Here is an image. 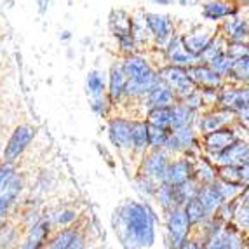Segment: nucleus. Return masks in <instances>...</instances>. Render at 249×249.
I'll return each instance as SVG.
<instances>
[{
    "label": "nucleus",
    "instance_id": "27",
    "mask_svg": "<svg viewBox=\"0 0 249 249\" xmlns=\"http://www.w3.org/2000/svg\"><path fill=\"white\" fill-rule=\"evenodd\" d=\"M197 199L200 200V204H202L204 209L208 211L209 216H214L218 208L221 206V202H223V199H221V196L218 194V190H216V187L213 183H209V185H200L199 192H197Z\"/></svg>",
    "mask_w": 249,
    "mask_h": 249
},
{
    "label": "nucleus",
    "instance_id": "38",
    "mask_svg": "<svg viewBox=\"0 0 249 249\" xmlns=\"http://www.w3.org/2000/svg\"><path fill=\"white\" fill-rule=\"evenodd\" d=\"M79 218V213L73 211V209H61V211H56L53 216L49 218L51 221V227L53 230L56 229H63V227H70L77 221Z\"/></svg>",
    "mask_w": 249,
    "mask_h": 249
},
{
    "label": "nucleus",
    "instance_id": "42",
    "mask_svg": "<svg viewBox=\"0 0 249 249\" xmlns=\"http://www.w3.org/2000/svg\"><path fill=\"white\" fill-rule=\"evenodd\" d=\"M230 63H232V59L227 56V54H220L218 58H214L211 63H209V67L213 68L214 71H218V73L221 75V77H227V73H229V68H230Z\"/></svg>",
    "mask_w": 249,
    "mask_h": 249
},
{
    "label": "nucleus",
    "instance_id": "39",
    "mask_svg": "<svg viewBox=\"0 0 249 249\" xmlns=\"http://www.w3.org/2000/svg\"><path fill=\"white\" fill-rule=\"evenodd\" d=\"M91 108L96 115L108 117V113L112 112L113 107H112V103H110V100L107 98V94H101V96H94V98H91Z\"/></svg>",
    "mask_w": 249,
    "mask_h": 249
},
{
    "label": "nucleus",
    "instance_id": "26",
    "mask_svg": "<svg viewBox=\"0 0 249 249\" xmlns=\"http://www.w3.org/2000/svg\"><path fill=\"white\" fill-rule=\"evenodd\" d=\"M131 35H133V38L136 40L138 47L150 46V44L154 46L143 11H140V13H136V14H131Z\"/></svg>",
    "mask_w": 249,
    "mask_h": 249
},
{
    "label": "nucleus",
    "instance_id": "14",
    "mask_svg": "<svg viewBox=\"0 0 249 249\" xmlns=\"http://www.w3.org/2000/svg\"><path fill=\"white\" fill-rule=\"evenodd\" d=\"M208 157V155H206ZM209 160L218 166H227V164H249V146H248V140H235L232 142L225 150H221L220 154L208 157Z\"/></svg>",
    "mask_w": 249,
    "mask_h": 249
},
{
    "label": "nucleus",
    "instance_id": "15",
    "mask_svg": "<svg viewBox=\"0 0 249 249\" xmlns=\"http://www.w3.org/2000/svg\"><path fill=\"white\" fill-rule=\"evenodd\" d=\"M47 248H61V249H75L86 246V237L80 232V229H75L73 225L63 227L51 232L49 239L46 242Z\"/></svg>",
    "mask_w": 249,
    "mask_h": 249
},
{
    "label": "nucleus",
    "instance_id": "45",
    "mask_svg": "<svg viewBox=\"0 0 249 249\" xmlns=\"http://www.w3.org/2000/svg\"><path fill=\"white\" fill-rule=\"evenodd\" d=\"M175 2H178L181 7H194V5L199 4L200 0H175Z\"/></svg>",
    "mask_w": 249,
    "mask_h": 249
},
{
    "label": "nucleus",
    "instance_id": "33",
    "mask_svg": "<svg viewBox=\"0 0 249 249\" xmlns=\"http://www.w3.org/2000/svg\"><path fill=\"white\" fill-rule=\"evenodd\" d=\"M145 117L148 124L171 129V107H152L146 110Z\"/></svg>",
    "mask_w": 249,
    "mask_h": 249
},
{
    "label": "nucleus",
    "instance_id": "19",
    "mask_svg": "<svg viewBox=\"0 0 249 249\" xmlns=\"http://www.w3.org/2000/svg\"><path fill=\"white\" fill-rule=\"evenodd\" d=\"M218 30L229 42H248V19L246 16H239V13L225 18Z\"/></svg>",
    "mask_w": 249,
    "mask_h": 249
},
{
    "label": "nucleus",
    "instance_id": "34",
    "mask_svg": "<svg viewBox=\"0 0 249 249\" xmlns=\"http://www.w3.org/2000/svg\"><path fill=\"white\" fill-rule=\"evenodd\" d=\"M199 187L200 185L194 178H188V179H185V181L175 185L176 199H178L179 206H183V204H187L190 199H194V197L197 196V192H199Z\"/></svg>",
    "mask_w": 249,
    "mask_h": 249
},
{
    "label": "nucleus",
    "instance_id": "31",
    "mask_svg": "<svg viewBox=\"0 0 249 249\" xmlns=\"http://www.w3.org/2000/svg\"><path fill=\"white\" fill-rule=\"evenodd\" d=\"M197 112L190 110L187 105H183L181 101H176L171 107V129L183 127V125H194Z\"/></svg>",
    "mask_w": 249,
    "mask_h": 249
},
{
    "label": "nucleus",
    "instance_id": "24",
    "mask_svg": "<svg viewBox=\"0 0 249 249\" xmlns=\"http://www.w3.org/2000/svg\"><path fill=\"white\" fill-rule=\"evenodd\" d=\"M192 178L196 179L199 185H209L218 178V167L209 160L204 154L194 160V175Z\"/></svg>",
    "mask_w": 249,
    "mask_h": 249
},
{
    "label": "nucleus",
    "instance_id": "10",
    "mask_svg": "<svg viewBox=\"0 0 249 249\" xmlns=\"http://www.w3.org/2000/svg\"><path fill=\"white\" fill-rule=\"evenodd\" d=\"M34 138L35 127H32L28 124L18 125L13 131V134H11V138L7 140V143H5L4 154H2V159H4L5 164H14L26 152L30 143L34 142Z\"/></svg>",
    "mask_w": 249,
    "mask_h": 249
},
{
    "label": "nucleus",
    "instance_id": "8",
    "mask_svg": "<svg viewBox=\"0 0 249 249\" xmlns=\"http://www.w3.org/2000/svg\"><path fill=\"white\" fill-rule=\"evenodd\" d=\"M133 121L125 117H112L108 121V138L110 143L117 148L122 157H129L133 154Z\"/></svg>",
    "mask_w": 249,
    "mask_h": 249
},
{
    "label": "nucleus",
    "instance_id": "21",
    "mask_svg": "<svg viewBox=\"0 0 249 249\" xmlns=\"http://www.w3.org/2000/svg\"><path fill=\"white\" fill-rule=\"evenodd\" d=\"M51 232H53V227H51L49 218H42V220H38L37 223L32 225V227L26 230V237L21 246H23V248H30V249L42 248V246H46Z\"/></svg>",
    "mask_w": 249,
    "mask_h": 249
},
{
    "label": "nucleus",
    "instance_id": "18",
    "mask_svg": "<svg viewBox=\"0 0 249 249\" xmlns=\"http://www.w3.org/2000/svg\"><path fill=\"white\" fill-rule=\"evenodd\" d=\"M192 175H194V160L188 159L187 155H175L167 164L164 181L169 185H178V183L192 178Z\"/></svg>",
    "mask_w": 249,
    "mask_h": 249
},
{
    "label": "nucleus",
    "instance_id": "16",
    "mask_svg": "<svg viewBox=\"0 0 249 249\" xmlns=\"http://www.w3.org/2000/svg\"><path fill=\"white\" fill-rule=\"evenodd\" d=\"M187 73L192 79V82L196 84L199 89H204V88L220 89L225 84L223 77H221L218 71L213 70L209 65H206V63H196V65H190V67H187Z\"/></svg>",
    "mask_w": 249,
    "mask_h": 249
},
{
    "label": "nucleus",
    "instance_id": "47",
    "mask_svg": "<svg viewBox=\"0 0 249 249\" xmlns=\"http://www.w3.org/2000/svg\"><path fill=\"white\" fill-rule=\"evenodd\" d=\"M233 2H235V4L239 5V7H246V5H248L249 0H233Z\"/></svg>",
    "mask_w": 249,
    "mask_h": 249
},
{
    "label": "nucleus",
    "instance_id": "36",
    "mask_svg": "<svg viewBox=\"0 0 249 249\" xmlns=\"http://www.w3.org/2000/svg\"><path fill=\"white\" fill-rule=\"evenodd\" d=\"M213 185L216 187V190H218V194L221 196L223 202H227V200L237 199V197L241 196V192L244 190L246 187H248V185H235V183L221 181L220 178H216L214 181H213Z\"/></svg>",
    "mask_w": 249,
    "mask_h": 249
},
{
    "label": "nucleus",
    "instance_id": "40",
    "mask_svg": "<svg viewBox=\"0 0 249 249\" xmlns=\"http://www.w3.org/2000/svg\"><path fill=\"white\" fill-rule=\"evenodd\" d=\"M183 105H187L190 110H194V112H202L204 110V101H202V94H200V89H194L192 92H188L185 98H181Z\"/></svg>",
    "mask_w": 249,
    "mask_h": 249
},
{
    "label": "nucleus",
    "instance_id": "11",
    "mask_svg": "<svg viewBox=\"0 0 249 249\" xmlns=\"http://www.w3.org/2000/svg\"><path fill=\"white\" fill-rule=\"evenodd\" d=\"M216 34H218V26H216L214 23H211V25L202 23V25H196L192 30L185 32V34L179 32V37H181L183 47L190 54H194V56L199 58V54L202 53V49L208 46Z\"/></svg>",
    "mask_w": 249,
    "mask_h": 249
},
{
    "label": "nucleus",
    "instance_id": "30",
    "mask_svg": "<svg viewBox=\"0 0 249 249\" xmlns=\"http://www.w3.org/2000/svg\"><path fill=\"white\" fill-rule=\"evenodd\" d=\"M110 32L115 35L117 38L127 37L131 35V14L122 9H115L110 14Z\"/></svg>",
    "mask_w": 249,
    "mask_h": 249
},
{
    "label": "nucleus",
    "instance_id": "7",
    "mask_svg": "<svg viewBox=\"0 0 249 249\" xmlns=\"http://www.w3.org/2000/svg\"><path fill=\"white\" fill-rule=\"evenodd\" d=\"M166 214V235L171 248H187V239L190 233V223L181 206L169 209Z\"/></svg>",
    "mask_w": 249,
    "mask_h": 249
},
{
    "label": "nucleus",
    "instance_id": "23",
    "mask_svg": "<svg viewBox=\"0 0 249 249\" xmlns=\"http://www.w3.org/2000/svg\"><path fill=\"white\" fill-rule=\"evenodd\" d=\"M133 154L131 159H138V164L143 159V155L150 150L148 146V124L146 121H133Z\"/></svg>",
    "mask_w": 249,
    "mask_h": 249
},
{
    "label": "nucleus",
    "instance_id": "3",
    "mask_svg": "<svg viewBox=\"0 0 249 249\" xmlns=\"http://www.w3.org/2000/svg\"><path fill=\"white\" fill-rule=\"evenodd\" d=\"M248 140V127L242 125L241 122H233L229 127H221L211 131V133H206L202 136H199V145H200V152L208 157L220 154L221 150H225L235 140Z\"/></svg>",
    "mask_w": 249,
    "mask_h": 249
},
{
    "label": "nucleus",
    "instance_id": "43",
    "mask_svg": "<svg viewBox=\"0 0 249 249\" xmlns=\"http://www.w3.org/2000/svg\"><path fill=\"white\" fill-rule=\"evenodd\" d=\"M225 54H227L230 59L246 56V54H248V42H229V44H227V49H225Z\"/></svg>",
    "mask_w": 249,
    "mask_h": 249
},
{
    "label": "nucleus",
    "instance_id": "37",
    "mask_svg": "<svg viewBox=\"0 0 249 249\" xmlns=\"http://www.w3.org/2000/svg\"><path fill=\"white\" fill-rule=\"evenodd\" d=\"M146 124H148V122H146ZM169 133H171V129H167V127H159V125L148 124V146H150V150L164 148Z\"/></svg>",
    "mask_w": 249,
    "mask_h": 249
},
{
    "label": "nucleus",
    "instance_id": "20",
    "mask_svg": "<svg viewBox=\"0 0 249 249\" xmlns=\"http://www.w3.org/2000/svg\"><path fill=\"white\" fill-rule=\"evenodd\" d=\"M125 84H127V77H125L124 70H122L121 63L113 65L112 70H110V75H108V86H107V98L110 100L113 108L124 101Z\"/></svg>",
    "mask_w": 249,
    "mask_h": 249
},
{
    "label": "nucleus",
    "instance_id": "13",
    "mask_svg": "<svg viewBox=\"0 0 249 249\" xmlns=\"http://www.w3.org/2000/svg\"><path fill=\"white\" fill-rule=\"evenodd\" d=\"M162 53H164V59L171 65H178V67L187 68L190 65H196L200 63L197 56L188 53L181 44V37H179V32H175L173 37L166 42V46L162 47Z\"/></svg>",
    "mask_w": 249,
    "mask_h": 249
},
{
    "label": "nucleus",
    "instance_id": "9",
    "mask_svg": "<svg viewBox=\"0 0 249 249\" xmlns=\"http://www.w3.org/2000/svg\"><path fill=\"white\" fill-rule=\"evenodd\" d=\"M171 160V155L167 154L166 150H148L143 159L138 164L136 173L138 175H143L146 178L154 179L155 183L164 181V176H166L167 164Z\"/></svg>",
    "mask_w": 249,
    "mask_h": 249
},
{
    "label": "nucleus",
    "instance_id": "32",
    "mask_svg": "<svg viewBox=\"0 0 249 249\" xmlns=\"http://www.w3.org/2000/svg\"><path fill=\"white\" fill-rule=\"evenodd\" d=\"M181 208L185 209V214H187V218H188L190 229L192 227H200V225L206 223V221L211 218V216L208 214V211L204 209L202 204H200V200L197 199V196L188 200L187 204H183Z\"/></svg>",
    "mask_w": 249,
    "mask_h": 249
},
{
    "label": "nucleus",
    "instance_id": "29",
    "mask_svg": "<svg viewBox=\"0 0 249 249\" xmlns=\"http://www.w3.org/2000/svg\"><path fill=\"white\" fill-rule=\"evenodd\" d=\"M154 199H155V202L159 204V208H160L164 213H167L169 209L179 206L178 199H176L175 185H169V183H166V181H160L157 185L155 194H154Z\"/></svg>",
    "mask_w": 249,
    "mask_h": 249
},
{
    "label": "nucleus",
    "instance_id": "12",
    "mask_svg": "<svg viewBox=\"0 0 249 249\" xmlns=\"http://www.w3.org/2000/svg\"><path fill=\"white\" fill-rule=\"evenodd\" d=\"M145 19H146V25H148L154 46L157 49H162V47L166 46V42L176 32L175 19H171L166 14H159V13H145Z\"/></svg>",
    "mask_w": 249,
    "mask_h": 249
},
{
    "label": "nucleus",
    "instance_id": "4",
    "mask_svg": "<svg viewBox=\"0 0 249 249\" xmlns=\"http://www.w3.org/2000/svg\"><path fill=\"white\" fill-rule=\"evenodd\" d=\"M249 91L248 84H227L220 88V98H218V107L232 110L235 113L237 122L248 127V110H249Z\"/></svg>",
    "mask_w": 249,
    "mask_h": 249
},
{
    "label": "nucleus",
    "instance_id": "2",
    "mask_svg": "<svg viewBox=\"0 0 249 249\" xmlns=\"http://www.w3.org/2000/svg\"><path fill=\"white\" fill-rule=\"evenodd\" d=\"M121 67L127 77L124 100L127 98L133 101H142L143 96L159 82L157 68L152 67V63L143 58L142 54L134 53L124 56Z\"/></svg>",
    "mask_w": 249,
    "mask_h": 249
},
{
    "label": "nucleus",
    "instance_id": "22",
    "mask_svg": "<svg viewBox=\"0 0 249 249\" xmlns=\"http://www.w3.org/2000/svg\"><path fill=\"white\" fill-rule=\"evenodd\" d=\"M142 101H145L146 110H148V108H152V107H173V105L178 101V98H176L175 92L171 91L166 84L159 80L154 88L143 96Z\"/></svg>",
    "mask_w": 249,
    "mask_h": 249
},
{
    "label": "nucleus",
    "instance_id": "41",
    "mask_svg": "<svg viewBox=\"0 0 249 249\" xmlns=\"http://www.w3.org/2000/svg\"><path fill=\"white\" fill-rule=\"evenodd\" d=\"M16 239H18V232L13 225L5 223V221L0 225V248L13 246L11 242H16Z\"/></svg>",
    "mask_w": 249,
    "mask_h": 249
},
{
    "label": "nucleus",
    "instance_id": "1",
    "mask_svg": "<svg viewBox=\"0 0 249 249\" xmlns=\"http://www.w3.org/2000/svg\"><path fill=\"white\" fill-rule=\"evenodd\" d=\"M157 216L146 204L125 200L113 214V230L125 248H152L155 244Z\"/></svg>",
    "mask_w": 249,
    "mask_h": 249
},
{
    "label": "nucleus",
    "instance_id": "28",
    "mask_svg": "<svg viewBox=\"0 0 249 249\" xmlns=\"http://www.w3.org/2000/svg\"><path fill=\"white\" fill-rule=\"evenodd\" d=\"M249 58L248 54L246 56H241V58H235L232 59L230 63V68H229V73L225 77V82L227 84H248L249 79Z\"/></svg>",
    "mask_w": 249,
    "mask_h": 249
},
{
    "label": "nucleus",
    "instance_id": "25",
    "mask_svg": "<svg viewBox=\"0 0 249 249\" xmlns=\"http://www.w3.org/2000/svg\"><path fill=\"white\" fill-rule=\"evenodd\" d=\"M218 178L227 183L248 185L249 164H227V166H218Z\"/></svg>",
    "mask_w": 249,
    "mask_h": 249
},
{
    "label": "nucleus",
    "instance_id": "46",
    "mask_svg": "<svg viewBox=\"0 0 249 249\" xmlns=\"http://www.w3.org/2000/svg\"><path fill=\"white\" fill-rule=\"evenodd\" d=\"M152 4H155V5H171L175 0H150Z\"/></svg>",
    "mask_w": 249,
    "mask_h": 249
},
{
    "label": "nucleus",
    "instance_id": "17",
    "mask_svg": "<svg viewBox=\"0 0 249 249\" xmlns=\"http://www.w3.org/2000/svg\"><path fill=\"white\" fill-rule=\"evenodd\" d=\"M239 5L233 0H209L202 5V18L206 23H221L225 18L241 13Z\"/></svg>",
    "mask_w": 249,
    "mask_h": 249
},
{
    "label": "nucleus",
    "instance_id": "5",
    "mask_svg": "<svg viewBox=\"0 0 249 249\" xmlns=\"http://www.w3.org/2000/svg\"><path fill=\"white\" fill-rule=\"evenodd\" d=\"M157 77L160 82H164L171 91L175 92V96L178 98V101L181 98L192 92L194 89H197V86L192 82V79L188 77L187 68L178 67V65H171L166 63L164 67L157 68Z\"/></svg>",
    "mask_w": 249,
    "mask_h": 249
},
{
    "label": "nucleus",
    "instance_id": "35",
    "mask_svg": "<svg viewBox=\"0 0 249 249\" xmlns=\"http://www.w3.org/2000/svg\"><path fill=\"white\" fill-rule=\"evenodd\" d=\"M86 89H88V94L91 98L107 94V80H105V75L96 70L89 71L88 80H86Z\"/></svg>",
    "mask_w": 249,
    "mask_h": 249
},
{
    "label": "nucleus",
    "instance_id": "44",
    "mask_svg": "<svg viewBox=\"0 0 249 249\" xmlns=\"http://www.w3.org/2000/svg\"><path fill=\"white\" fill-rule=\"evenodd\" d=\"M9 209H11V206H7V204H5L4 200H0V225H2L5 220H7Z\"/></svg>",
    "mask_w": 249,
    "mask_h": 249
},
{
    "label": "nucleus",
    "instance_id": "6",
    "mask_svg": "<svg viewBox=\"0 0 249 249\" xmlns=\"http://www.w3.org/2000/svg\"><path fill=\"white\" fill-rule=\"evenodd\" d=\"M233 122H237V119L232 110L214 107V108H209V110L197 112L196 121H194V127H196L197 134L202 136V134L211 133V131H216V129L229 127Z\"/></svg>",
    "mask_w": 249,
    "mask_h": 249
}]
</instances>
